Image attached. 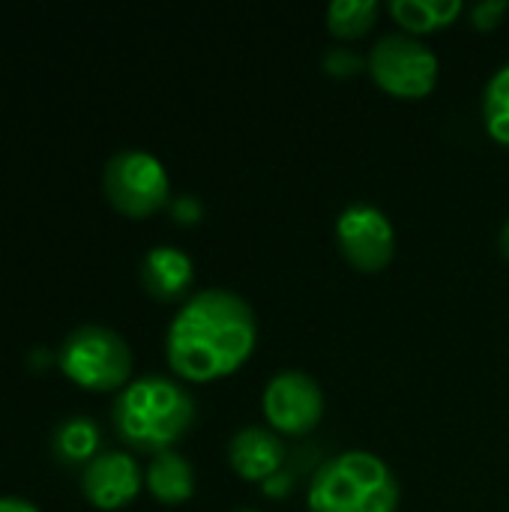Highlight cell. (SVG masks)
<instances>
[{
    "label": "cell",
    "mask_w": 509,
    "mask_h": 512,
    "mask_svg": "<svg viewBox=\"0 0 509 512\" xmlns=\"http://www.w3.org/2000/svg\"><path fill=\"white\" fill-rule=\"evenodd\" d=\"M258 345V321L237 291L201 288L171 318L165 360L180 381L210 384L249 363Z\"/></svg>",
    "instance_id": "1"
},
{
    "label": "cell",
    "mask_w": 509,
    "mask_h": 512,
    "mask_svg": "<svg viewBox=\"0 0 509 512\" xmlns=\"http://www.w3.org/2000/svg\"><path fill=\"white\" fill-rule=\"evenodd\" d=\"M111 423L132 450L138 453H168L186 438L195 423L192 393L162 375H147L129 381L111 408Z\"/></svg>",
    "instance_id": "2"
},
{
    "label": "cell",
    "mask_w": 509,
    "mask_h": 512,
    "mask_svg": "<svg viewBox=\"0 0 509 512\" xmlns=\"http://www.w3.org/2000/svg\"><path fill=\"white\" fill-rule=\"evenodd\" d=\"M399 480L393 468L369 450H345L318 465L309 480V512H396Z\"/></svg>",
    "instance_id": "3"
},
{
    "label": "cell",
    "mask_w": 509,
    "mask_h": 512,
    "mask_svg": "<svg viewBox=\"0 0 509 512\" xmlns=\"http://www.w3.org/2000/svg\"><path fill=\"white\" fill-rule=\"evenodd\" d=\"M57 366L81 390L111 393L123 390L132 378V348L117 330L84 324L63 339Z\"/></svg>",
    "instance_id": "4"
},
{
    "label": "cell",
    "mask_w": 509,
    "mask_h": 512,
    "mask_svg": "<svg viewBox=\"0 0 509 512\" xmlns=\"http://www.w3.org/2000/svg\"><path fill=\"white\" fill-rule=\"evenodd\" d=\"M366 72L387 96L426 99L438 87L441 60L423 39L408 33H387L369 48Z\"/></svg>",
    "instance_id": "5"
},
{
    "label": "cell",
    "mask_w": 509,
    "mask_h": 512,
    "mask_svg": "<svg viewBox=\"0 0 509 512\" xmlns=\"http://www.w3.org/2000/svg\"><path fill=\"white\" fill-rule=\"evenodd\" d=\"M102 189L126 219H147L171 204V177L147 150H120L105 162Z\"/></svg>",
    "instance_id": "6"
},
{
    "label": "cell",
    "mask_w": 509,
    "mask_h": 512,
    "mask_svg": "<svg viewBox=\"0 0 509 512\" xmlns=\"http://www.w3.org/2000/svg\"><path fill=\"white\" fill-rule=\"evenodd\" d=\"M336 246L339 255L357 270V273H381L390 267L396 255V228L390 216L366 201L348 204L336 216Z\"/></svg>",
    "instance_id": "7"
},
{
    "label": "cell",
    "mask_w": 509,
    "mask_h": 512,
    "mask_svg": "<svg viewBox=\"0 0 509 512\" xmlns=\"http://www.w3.org/2000/svg\"><path fill=\"white\" fill-rule=\"evenodd\" d=\"M324 390L321 384L300 369H285L273 375L261 393V411L267 426L276 435L303 438L315 432V426L324 420Z\"/></svg>",
    "instance_id": "8"
},
{
    "label": "cell",
    "mask_w": 509,
    "mask_h": 512,
    "mask_svg": "<svg viewBox=\"0 0 509 512\" xmlns=\"http://www.w3.org/2000/svg\"><path fill=\"white\" fill-rule=\"evenodd\" d=\"M144 486V471L129 453H99L81 474V492L96 510L129 507Z\"/></svg>",
    "instance_id": "9"
},
{
    "label": "cell",
    "mask_w": 509,
    "mask_h": 512,
    "mask_svg": "<svg viewBox=\"0 0 509 512\" xmlns=\"http://www.w3.org/2000/svg\"><path fill=\"white\" fill-rule=\"evenodd\" d=\"M285 459H288L285 441L270 426H246L234 432L228 444V465L246 483L261 486L273 474L285 471Z\"/></svg>",
    "instance_id": "10"
},
{
    "label": "cell",
    "mask_w": 509,
    "mask_h": 512,
    "mask_svg": "<svg viewBox=\"0 0 509 512\" xmlns=\"http://www.w3.org/2000/svg\"><path fill=\"white\" fill-rule=\"evenodd\" d=\"M195 282L192 258L177 246H153L141 261V285L159 303L189 300V288Z\"/></svg>",
    "instance_id": "11"
},
{
    "label": "cell",
    "mask_w": 509,
    "mask_h": 512,
    "mask_svg": "<svg viewBox=\"0 0 509 512\" xmlns=\"http://www.w3.org/2000/svg\"><path fill=\"white\" fill-rule=\"evenodd\" d=\"M144 486L147 492L165 504V507H180L195 495V468L189 465V459H183L180 453L168 450L150 459L147 474H144Z\"/></svg>",
    "instance_id": "12"
},
{
    "label": "cell",
    "mask_w": 509,
    "mask_h": 512,
    "mask_svg": "<svg viewBox=\"0 0 509 512\" xmlns=\"http://www.w3.org/2000/svg\"><path fill=\"white\" fill-rule=\"evenodd\" d=\"M387 9L393 21L402 27V33L420 39L423 33H435L453 24L465 6L462 0H393Z\"/></svg>",
    "instance_id": "13"
},
{
    "label": "cell",
    "mask_w": 509,
    "mask_h": 512,
    "mask_svg": "<svg viewBox=\"0 0 509 512\" xmlns=\"http://www.w3.org/2000/svg\"><path fill=\"white\" fill-rule=\"evenodd\" d=\"M102 447V435L99 426L87 417H69L54 429L51 438V450L63 465H90L99 456Z\"/></svg>",
    "instance_id": "14"
},
{
    "label": "cell",
    "mask_w": 509,
    "mask_h": 512,
    "mask_svg": "<svg viewBox=\"0 0 509 512\" xmlns=\"http://www.w3.org/2000/svg\"><path fill=\"white\" fill-rule=\"evenodd\" d=\"M381 15V3L378 0H333L327 6V30L336 39H360L366 36Z\"/></svg>",
    "instance_id": "15"
},
{
    "label": "cell",
    "mask_w": 509,
    "mask_h": 512,
    "mask_svg": "<svg viewBox=\"0 0 509 512\" xmlns=\"http://www.w3.org/2000/svg\"><path fill=\"white\" fill-rule=\"evenodd\" d=\"M483 126L492 141L509 147V63L498 66L483 87Z\"/></svg>",
    "instance_id": "16"
},
{
    "label": "cell",
    "mask_w": 509,
    "mask_h": 512,
    "mask_svg": "<svg viewBox=\"0 0 509 512\" xmlns=\"http://www.w3.org/2000/svg\"><path fill=\"white\" fill-rule=\"evenodd\" d=\"M363 69H366V60L351 48H330L324 54V72L333 78H354Z\"/></svg>",
    "instance_id": "17"
},
{
    "label": "cell",
    "mask_w": 509,
    "mask_h": 512,
    "mask_svg": "<svg viewBox=\"0 0 509 512\" xmlns=\"http://www.w3.org/2000/svg\"><path fill=\"white\" fill-rule=\"evenodd\" d=\"M507 9V0H480V3L471 6V24L477 30H486L489 33V30H495L501 24V18L507 15Z\"/></svg>",
    "instance_id": "18"
},
{
    "label": "cell",
    "mask_w": 509,
    "mask_h": 512,
    "mask_svg": "<svg viewBox=\"0 0 509 512\" xmlns=\"http://www.w3.org/2000/svg\"><path fill=\"white\" fill-rule=\"evenodd\" d=\"M171 219L177 222V225H198L201 219H204V207H201V201L198 198H192V195H180V198H171Z\"/></svg>",
    "instance_id": "19"
},
{
    "label": "cell",
    "mask_w": 509,
    "mask_h": 512,
    "mask_svg": "<svg viewBox=\"0 0 509 512\" xmlns=\"http://www.w3.org/2000/svg\"><path fill=\"white\" fill-rule=\"evenodd\" d=\"M291 489H294V477H291L288 471H279V474H273L270 480L261 483V492H264L267 498H273V501H282Z\"/></svg>",
    "instance_id": "20"
},
{
    "label": "cell",
    "mask_w": 509,
    "mask_h": 512,
    "mask_svg": "<svg viewBox=\"0 0 509 512\" xmlns=\"http://www.w3.org/2000/svg\"><path fill=\"white\" fill-rule=\"evenodd\" d=\"M0 512H39L24 498H0Z\"/></svg>",
    "instance_id": "21"
},
{
    "label": "cell",
    "mask_w": 509,
    "mask_h": 512,
    "mask_svg": "<svg viewBox=\"0 0 509 512\" xmlns=\"http://www.w3.org/2000/svg\"><path fill=\"white\" fill-rule=\"evenodd\" d=\"M498 246H501V252H504V258L509 261V219L504 222V228H501V237H498Z\"/></svg>",
    "instance_id": "22"
},
{
    "label": "cell",
    "mask_w": 509,
    "mask_h": 512,
    "mask_svg": "<svg viewBox=\"0 0 509 512\" xmlns=\"http://www.w3.org/2000/svg\"><path fill=\"white\" fill-rule=\"evenodd\" d=\"M237 512H258V510H237Z\"/></svg>",
    "instance_id": "23"
}]
</instances>
